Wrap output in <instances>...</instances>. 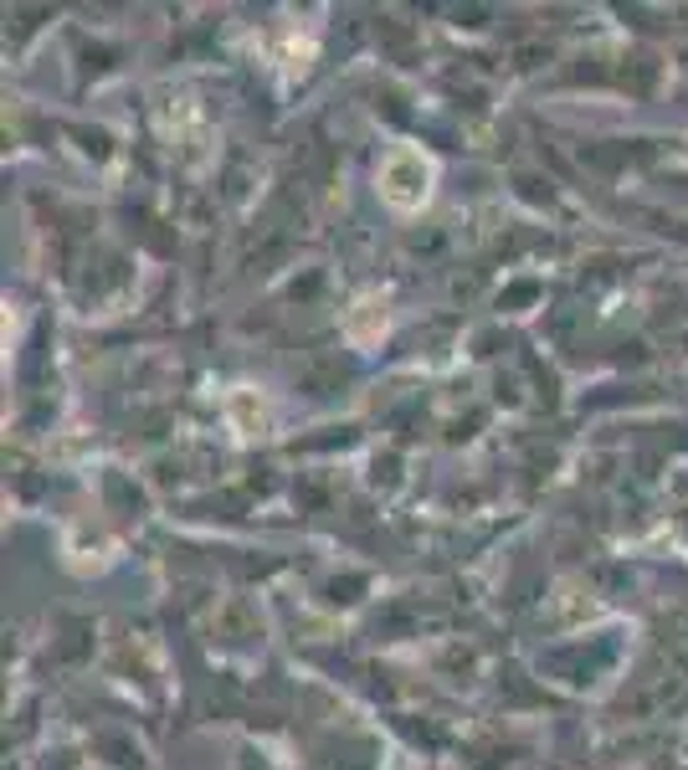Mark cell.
I'll return each mask as SVG.
<instances>
[{"mask_svg": "<svg viewBox=\"0 0 688 770\" xmlns=\"http://www.w3.org/2000/svg\"><path fill=\"white\" fill-rule=\"evenodd\" d=\"M380 196H386L396 211H417V206L432 196V160L411 144L391 149L386 164H380Z\"/></svg>", "mask_w": 688, "mask_h": 770, "instance_id": "6da1fadb", "label": "cell"}]
</instances>
